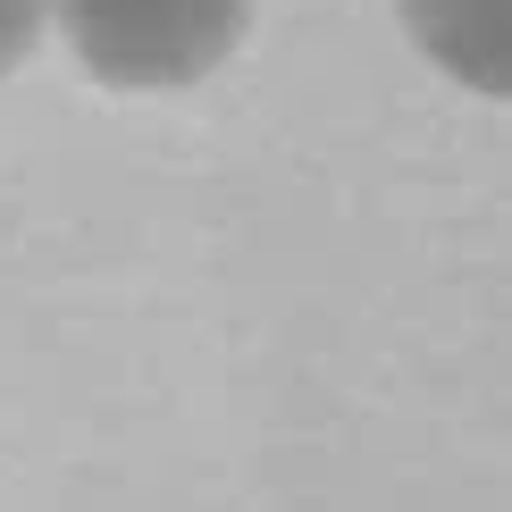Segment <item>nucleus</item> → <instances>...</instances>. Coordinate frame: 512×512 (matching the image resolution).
<instances>
[{
    "label": "nucleus",
    "mask_w": 512,
    "mask_h": 512,
    "mask_svg": "<svg viewBox=\"0 0 512 512\" xmlns=\"http://www.w3.org/2000/svg\"><path fill=\"white\" fill-rule=\"evenodd\" d=\"M84 76L118 93L202 84L252 26V0H51Z\"/></svg>",
    "instance_id": "1"
},
{
    "label": "nucleus",
    "mask_w": 512,
    "mask_h": 512,
    "mask_svg": "<svg viewBox=\"0 0 512 512\" xmlns=\"http://www.w3.org/2000/svg\"><path fill=\"white\" fill-rule=\"evenodd\" d=\"M403 26L471 93H504L512 84V0H403Z\"/></svg>",
    "instance_id": "2"
},
{
    "label": "nucleus",
    "mask_w": 512,
    "mask_h": 512,
    "mask_svg": "<svg viewBox=\"0 0 512 512\" xmlns=\"http://www.w3.org/2000/svg\"><path fill=\"white\" fill-rule=\"evenodd\" d=\"M42 17H51V0H0V76H9L17 59L34 51V34H42Z\"/></svg>",
    "instance_id": "3"
}]
</instances>
